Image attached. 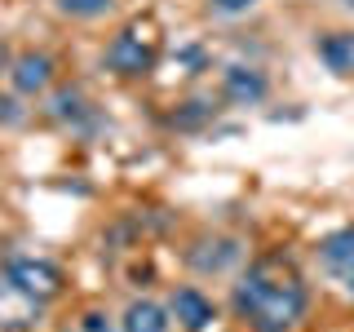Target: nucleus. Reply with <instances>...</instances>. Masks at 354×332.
<instances>
[{"instance_id": "1", "label": "nucleus", "mask_w": 354, "mask_h": 332, "mask_svg": "<svg viewBox=\"0 0 354 332\" xmlns=\"http://www.w3.org/2000/svg\"><path fill=\"white\" fill-rule=\"evenodd\" d=\"M310 288L292 257L266 252L235 284V310L252 332H292L306 319Z\"/></svg>"}, {"instance_id": "2", "label": "nucleus", "mask_w": 354, "mask_h": 332, "mask_svg": "<svg viewBox=\"0 0 354 332\" xmlns=\"http://www.w3.org/2000/svg\"><path fill=\"white\" fill-rule=\"evenodd\" d=\"M155 58H160V31H155V22H129V27L106 44V66L115 75H124V80L147 75L155 66Z\"/></svg>"}, {"instance_id": "3", "label": "nucleus", "mask_w": 354, "mask_h": 332, "mask_svg": "<svg viewBox=\"0 0 354 332\" xmlns=\"http://www.w3.org/2000/svg\"><path fill=\"white\" fill-rule=\"evenodd\" d=\"M5 279L14 288H22L27 297H36L40 306L62 293V270L53 261H44V257H9L5 261Z\"/></svg>"}, {"instance_id": "4", "label": "nucleus", "mask_w": 354, "mask_h": 332, "mask_svg": "<svg viewBox=\"0 0 354 332\" xmlns=\"http://www.w3.org/2000/svg\"><path fill=\"white\" fill-rule=\"evenodd\" d=\"M319 257H324V266H328L332 279H337V284L354 297V226L332 230V235L319 243Z\"/></svg>"}, {"instance_id": "5", "label": "nucleus", "mask_w": 354, "mask_h": 332, "mask_svg": "<svg viewBox=\"0 0 354 332\" xmlns=\"http://www.w3.org/2000/svg\"><path fill=\"white\" fill-rule=\"evenodd\" d=\"M266 93H270V84H266V75L252 71V66H226V71H221V98H226V102L257 107Z\"/></svg>"}, {"instance_id": "6", "label": "nucleus", "mask_w": 354, "mask_h": 332, "mask_svg": "<svg viewBox=\"0 0 354 332\" xmlns=\"http://www.w3.org/2000/svg\"><path fill=\"white\" fill-rule=\"evenodd\" d=\"M9 80H14L18 93H44V89L53 84V58H49V53H36V49L18 53Z\"/></svg>"}, {"instance_id": "7", "label": "nucleus", "mask_w": 354, "mask_h": 332, "mask_svg": "<svg viewBox=\"0 0 354 332\" xmlns=\"http://www.w3.org/2000/svg\"><path fill=\"white\" fill-rule=\"evenodd\" d=\"M36 315H40V302H36V297H27L22 288H14L9 279H0V328L22 332V328L36 324Z\"/></svg>"}, {"instance_id": "8", "label": "nucleus", "mask_w": 354, "mask_h": 332, "mask_svg": "<svg viewBox=\"0 0 354 332\" xmlns=\"http://www.w3.org/2000/svg\"><path fill=\"white\" fill-rule=\"evenodd\" d=\"M169 315H173L186 332H204L208 324H213V302H208L199 288H177L173 302H169Z\"/></svg>"}, {"instance_id": "9", "label": "nucleus", "mask_w": 354, "mask_h": 332, "mask_svg": "<svg viewBox=\"0 0 354 332\" xmlns=\"http://www.w3.org/2000/svg\"><path fill=\"white\" fill-rule=\"evenodd\" d=\"M173 319L169 310L160 302H151V297H138V302H129L124 319H120V332H169Z\"/></svg>"}, {"instance_id": "10", "label": "nucleus", "mask_w": 354, "mask_h": 332, "mask_svg": "<svg viewBox=\"0 0 354 332\" xmlns=\"http://www.w3.org/2000/svg\"><path fill=\"white\" fill-rule=\"evenodd\" d=\"M319 58H324L328 71L350 75L354 71V36L350 31H328V36H319Z\"/></svg>"}, {"instance_id": "11", "label": "nucleus", "mask_w": 354, "mask_h": 332, "mask_svg": "<svg viewBox=\"0 0 354 332\" xmlns=\"http://www.w3.org/2000/svg\"><path fill=\"white\" fill-rule=\"evenodd\" d=\"M111 5H115V0H58V9L71 14V18H97V14H106Z\"/></svg>"}, {"instance_id": "12", "label": "nucleus", "mask_w": 354, "mask_h": 332, "mask_svg": "<svg viewBox=\"0 0 354 332\" xmlns=\"http://www.w3.org/2000/svg\"><path fill=\"white\" fill-rule=\"evenodd\" d=\"M53 111H58L62 120H75L84 111V102H80V93H75V89H66V93H58V102H53Z\"/></svg>"}, {"instance_id": "13", "label": "nucleus", "mask_w": 354, "mask_h": 332, "mask_svg": "<svg viewBox=\"0 0 354 332\" xmlns=\"http://www.w3.org/2000/svg\"><path fill=\"white\" fill-rule=\"evenodd\" d=\"M257 0H213V9H221V14H243V9H252Z\"/></svg>"}, {"instance_id": "14", "label": "nucleus", "mask_w": 354, "mask_h": 332, "mask_svg": "<svg viewBox=\"0 0 354 332\" xmlns=\"http://www.w3.org/2000/svg\"><path fill=\"white\" fill-rule=\"evenodd\" d=\"M346 5H350V9H354V0H346Z\"/></svg>"}]
</instances>
